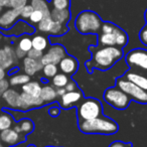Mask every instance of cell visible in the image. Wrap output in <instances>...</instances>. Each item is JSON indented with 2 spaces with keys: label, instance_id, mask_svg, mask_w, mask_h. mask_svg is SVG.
I'll return each instance as SVG.
<instances>
[{
  "label": "cell",
  "instance_id": "46",
  "mask_svg": "<svg viewBox=\"0 0 147 147\" xmlns=\"http://www.w3.org/2000/svg\"><path fill=\"white\" fill-rule=\"evenodd\" d=\"M11 0H0V6L1 7H10Z\"/></svg>",
  "mask_w": 147,
  "mask_h": 147
},
{
  "label": "cell",
  "instance_id": "14",
  "mask_svg": "<svg viewBox=\"0 0 147 147\" xmlns=\"http://www.w3.org/2000/svg\"><path fill=\"white\" fill-rule=\"evenodd\" d=\"M122 77H124L125 79H127L130 82L134 83L139 88H141L142 90L147 92V74L138 73V71H134L129 69Z\"/></svg>",
  "mask_w": 147,
  "mask_h": 147
},
{
  "label": "cell",
  "instance_id": "52",
  "mask_svg": "<svg viewBox=\"0 0 147 147\" xmlns=\"http://www.w3.org/2000/svg\"><path fill=\"white\" fill-rule=\"evenodd\" d=\"M2 8H3V7L0 6V15H1V13H2Z\"/></svg>",
  "mask_w": 147,
  "mask_h": 147
},
{
  "label": "cell",
  "instance_id": "31",
  "mask_svg": "<svg viewBox=\"0 0 147 147\" xmlns=\"http://www.w3.org/2000/svg\"><path fill=\"white\" fill-rule=\"evenodd\" d=\"M53 25V20L51 16H45L38 23H37V29L41 32L49 33L51 27Z\"/></svg>",
  "mask_w": 147,
  "mask_h": 147
},
{
  "label": "cell",
  "instance_id": "37",
  "mask_svg": "<svg viewBox=\"0 0 147 147\" xmlns=\"http://www.w3.org/2000/svg\"><path fill=\"white\" fill-rule=\"evenodd\" d=\"M33 10H34V9H33V7L31 6L30 4L25 5L22 9H20V17L23 19H28Z\"/></svg>",
  "mask_w": 147,
  "mask_h": 147
},
{
  "label": "cell",
  "instance_id": "45",
  "mask_svg": "<svg viewBox=\"0 0 147 147\" xmlns=\"http://www.w3.org/2000/svg\"><path fill=\"white\" fill-rule=\"evenodd\" d=\"M14 53H15V57H16L17 59H22V57H25V55H26V53L21 51L18 47H17L16 49L14 51Z\"/></svg>",
  "mask_w": 147,
  "mask_h": 147
},
{
  "label": "cell",
  "instance_id": "40",
  "mask_svg": "<svg viewBox=\"0 0 147 147\" xmlns=\"http://www.w3.org/2000/svg\"><path fill=\"white\" fill-rule=\"evenodd\" d=\"M139 39L143 45L147 47V23L142 27V29L139 32Z\"/></svg>",
  "mask_w": 147,
  "mask_h": 147
},
{
  "label": "cell",
  "instance_id": "25",
  "mask_svg": "<svg viewBox=\"0 0 147 147\" xmlns=\"http://www.w3.org/2000/svg\"><path fill=\"white\" fill-rule=\"evenodd\" d=\"M30 5L33 9L41 11L45 16H51V8L47 0H30Z\"/></svg>",
  "mask_w": 147,
  "mask_h": 147
},
{
  "label": "cell",
  "instance_id": "17",
  "mask_svg": "<svg viewBox=\"0 0 147 147\" xmlns=\"http://www.w3.org/2000/svg\"><path fill=\"white\" fill-rule=\"evenodd\" d=\"M41 100L45 102V104H49L57 101V90L53 85H45L41 88L40 95H39Z\"/></svg>",
  "mask_w": 147,
  "mask_h": 147
},
{
  "label": "cell",
  "instance_id": "23",
  "mask_svg": "<svg viewBox=\"0 0 147 147\" xmlns=\"http://www.w3.org/2000/svg\"><path fill=\"white\" fill-rule=\"evenodd\" d=\"M31 42H32V49H37V51H45L49 47V39L45 36V35H34L31 38Z\"/></svg>",
  "mask_w": 147,
  "mask_h": 147
},
{
  "label": "cell",
  "instance_id": "1",
  "mask_svg": "<svg viewBox=\"0 0 147 147\" xmlns=\"http://www.w3.org/2000/svg\"><path fill=\"white\" fill-rule=\"evenodd\" d=\"M89 51L92 57L86 61V69L90 74L95 69L101 71H108L124 55L122 49L118 47H90Z\"/></svg>",
  "mask_w": 147,
  "mask_h": 147
},
{
  "label": "cell",
  "instance_id": "44",
  "mask_svg": "<svg viewBox=\"0 0 147 147\" xmlns=\"http://www.w3.org/2000/svg\"><path fill=\"white\" fill-rule=\"evenodd\" d=\"M9 83L5 80H1L0 81V97L2 96V94L5 92V91L8 89Z\"/></svg>",
  "mask_w": 147,
  "mask_h": 147
},
{
  "label": "cell",
  "instance_id": "5",
  "mask_svg": "<svg viewBox=\"0 0 147 147\" xmlns=\"http://www.w3.org/2000/svg\"><path fill=\"white\" fill-rule=\"evenodd\" d=\"M103 99L108 105L116 110H126L131 103V99L117 86L106 89Z\"/></svg>",
  "mask_w": 147,
  "mask_h": 147
},
{
  "label": "cell",
  "instance_id": "22",
  "mask_svg": "<svg viewBox=\"0 0 147 147\" xmlns=\"http://www.w3.org/2000/svg\"><path fill=\"white\" fill-rule=\"evenodd\" d=\"M41 88H42L41 85L38 82H36V81H29L28 83L22 85V87H21L22 92L27 93V94L32 95V96L35 97H39Z\"/></svg>",
  "mask_w": 147,
  "mask_h": 147
},
{
  "label": "cell",
  "instance_id": "35",
  "mask_svg": "<svg viewBox=\"0 0 147 147\" xmlns=\"http://www.w3.org/2000/svg\"><path fill=\"white\" fill-rule=\"evenodd\" d=\"M117 25L110 21H103L102 26H101V33H112L115 30Z\"/></svg>",
  "mask_w": 147,
  "mask_h": 147
},
{
  "label": "cell",
  "instance_id": "48",
  "mask_svg": "<svg viewBox=\"0 0 147 147\" xmlns=\"http://www.w3.org/2000/svg\"><path fill=\"white\" fill-rule=\"evenodd\" d=\"M5 76H6V73H5V69H3L1 65H0V81L4 80Z\"/></svg>",
  "mask_w": 147,
  "mask_h": 147
},
{
  "label": "cell",
  "instance_id": "7",
  "mask_svg": "<svg viewBox=\"0 0 147 147\" xmlns=\"http://www.w3.org/2000/svg\"><path fill=\"white\" fill-rule=\"evenodd\" d=\"M125 61L129 69L147 74V49L140 47L131 49L125 57Z\"/></svg>",
  "mask_w": 147,
  "mask_h": 147
},
{
  "label": "cell",
  "instance_id": "28",
  "mask_svg": "<svg viewBox=\"0 0 147 147\" xmlns=\"http://www.w3.org/2000/svg\"><path fill=\"white\" fill-rule=\"evenodd\" d=\"M69 81V78L67 75L63 73H57L53 79H51V85L55 88H65V85Z\"/></svg>",
  "mask_w": 147,
  "mask_h": 147
},
{
  "label": "cell",
  "instance_id": "15",
  "mask_svg": "<svg viewBox=\"0 0 147 147\" xmlns=\"http://www.w3.org/2000/svg\"><path fill=\"white\" fill-rule=\"evenodd\" d=\"M1 97L9 108L19 110V104H20V94L19 93H17L12 89H7Z\"/></svg>",
  "mask_w": 147,
  "mask_h": 147
},
{
  "label": "cell",
  "instance_id": "8",
  "mask_svg": "<svg viewBox=\"0 0 147 147\" xmlns=\"http://www.w3.org/2000/svg\"><path fill=\"white\" fill-rule=\"evenodd\" d=\"M84 99V94L82 90L78 89L73 92H65L63 96H61L57 100L61 109L63 110H69V109L74 108L75 106H78L79 103Z\"/></svg>",
  "mask_w": 147,
  "mask_h": 147
},
{
  "label": "cell",
  "instance_id": "29",
  "mask_svg": "<svg viewBox=\"0 0 147 147\" xmlns=\"http://www.w3.org/2000/svg\"><path fill=\"white\" fill-rule=\"evenodd\" d=\"M41 71L43 73V78L47 79V80H51L59 73V67L55 63H47V65H43Z\"/></svg>",
  "mask_w": 147,
  "mask_h": 147
},
{
  "label": "cell",
  "instance_id": "54",
  "mask_svg": "<svg viewBox=\"0 0 147 147\" xmlns=\"http://www.w3.org/2000/svg\"><path fill=\"white\" fill-rule=\"evenodd\" d=\"M45 147H53V146H45Z\"/></svg>",
  "mask_w": 147,
  "mask_h": 147
},
{
  "label": "cell",
  "instance_id": "9",
  "mask_svg": "<svg viewBox=\"0 0 147 147\" xmlns=\"http://www.w3.org/2000/svg\"><path fill=\"white\" fill-rule=\"evenodd\" d=\"M67 55V51H65V47L61 45H53L47 51L42 55L40 59V61L43 65H47V63H57L61 61L65 55Z\"/></svg>",
  "mask_w": 147,
  "mask_h": 147
},
{
  "label": "cell",
  "instance_id": "18",
  "mask_svg": "<svg viewBox=\"0 0 147 147\" xmlns=\"http://www.w3.org/2000/svg\"><path fill=\"white\" fill-rule=\"evenodd\" d=\"M51 17L53 18V21L67 24V22H69L71 18V13L69 8H67V9L53 8L51 10Z\"/></svg>",
  "mask_w": 147,
  "mask_h": 147
},
{
  "label": "cell",
  "instance_id": "33",
  "mask_svg": "<svg viewBox=\"0 0 147 147\" xmlns=\"http://www.w3.org/2000/svg\"><path fill=\"white\" fill-rule=\"evenodd\" d=\"M17 47H18L21 51H25V53H27V51H29L31 49H32V42H31V38H30V37H28V36L21 37Z\"/></svg>",
  "mask_w": 147,
  "mask_h": 147
},
{
  "label": "cell",
  "instance_id": "4",
  "mask_svg": "<svg viewBox=\"0 0 147 147\" xmlns=\"http://www.w3.org/2000/svg\"><path fill=\"white\" fill-rule=\"evenodd\" d=\"M103 115V105L98 99L84 98L77 106L78 122L92 120Z\"/></svg>",
  "mask_w": 147,
  "mask_h": 147
},
{
  "label": "cell",
  "instance_id": "27",
  "mask_svg": "<svg viewBox=\"0 0 147 147\" xmlns=\"http://www.w3.org/2000/svg\"><path fill=\"white\" fill-rule=\"evenodd\" d=\"M13 118L9 113L0 112V131L6 130V129L12 128L13 127Z\"/></svg>",
  "mask_w": 147,
  "mask_h": 147
},
{
  "label": "cell",
  "instance_id": "2",
  "mask_svg": "<svg viewBox=\"0 0 147 147\" xmlns=\"http://www.w3.org/2000/svg\"><path fill=\"white\" fill-rule=\"evenodd\" d=\"M79 130L84 134L113 135L119 131V125L113 119L104 115L92 120L78 122Z\"/></svg>",
  "mask_w": 147,
  "mask_h": 147
},
{
  "label": "cell",
  "instance_id": "43",
  "mask_svg": "<svg viewBox=\"0 0 147 147\" xmlns=\"http://www.w3.org/2000/svg\"><path fill=\"white\" fill-rule=\"evenodd\" d=\"M49 116H51V117H57L59 114H61V107L59 106H53V107H51V108L49 109Z\"/></svg>",
  "mask_w": 147,
  "mask_h": 147
},
{
  "label": "cell",
  "instance_id": "41",
  "mask_svg": "<svg viewBox=\"0 0 147 147\" xmlns=\"http://www.w3.org/2000/svg\"><path fill=\"white\" fill-rule=\"evenodd\" d=\"M65 91H67V92H73V91H76V90H78V89H80V88H79L77 82H75L74 80L69 79V81L67 82V84L65 85Z\"/></svg>",
  "mask_w": 147,
  "mask_h": 147
},
{
  "label": "cell",
  "instance_id": "26",
  "mask_svg": "<svg viewBox=\"0 0 147 147\" xmlns=\"http://www.w3.org/2000/svg\"><path fill=\"white\" fill-rule=\"evenodd\" d=\"M67 31H69L67 24L53 21V25L51 27V31H49V34L51 36H63L65 33H67Z\"/></svg>",
  "mask_w": 147,
  "mask_h": 147
},
{
  "label": "cell",
  "instance_id": "16",
  "mask_svg": "<svg viewBox=\"0 0 147 147\" xmlns=\"http://www.w3.org/2000/svg\"><path fill=\"white\" fill-rule=\"evenodd\" d=\"M43 65L41 63L40 61H37V59H30L28 57H25L23 59V69L26 75L28 76H33L37 71H41L42 69Z\"/></svg>",
  "mask_w": 147,
  "mask_h": 147
},
{
  "label": "cell",
  "instance_id": "24",
  "mask_svg": "<svg viewBox=\"0 0 147 147\" xmlns=\"http://www.w3.org/2000/svg\"><path fill=\"white\" fill-rule=\"evenodd\" d=\"M115 36H116V47H125L128 43V34L126 33V31L123 30L121 27H119L118 25L116 26L114 30Z\"/></svg>",
  "mask_w": 147,
  "mask_h": 147
},
{
  "label": "cell",
  "instance_id": "6",
  "mask_svg": "<svg viewBox=\"0 0 147 147\" xmlns=\"http://www.w3.org/2000/svg\"><path fill=\"white\" fill-rule=\"evenodd\" d=\"M118 88H120L123 92L131 99V101H134L139 104H147V92L139 88L134 83L130 82L124 77H119L116 79V85Z\"/></svg>",
  "mask_w": 147,
  "mask_h": 147
},
{
  "label": "cell",
  "instance_id": "13",
  "mask_svg": "<svg viewBox=\"0 0 147 147\" xmlns=\"http://www.w3.org/2000/svg\"><path fill=\"white\" fill-rule=\"evenodd\" d=\"M20 17V10L10 8L5 10L0 15V28L10 29Z\"/></svg>",
  "mask_w": 147,
  "mask_h": 147
},
{
  "label": "cell",
  "instance_id": "19",
  "mask_svg": "<svg viewBox=\"0 0 147 147\" xmlns=\"http://www.w3.org/2000/svg\"><path fill=\"white\" fill-rule=\"evenodd\" d=\"M9 32L8 34L10 35H21L23 33H28V34H31V33L34 32V28H33L31 25L27 24L24 21H17L10 29H8Z\"/></svg>",
  "mask_w": 147,
  "mask_h": 147
},
{
  "label": "cell",
  "instance_id": "32",
  "mask_svg": "<svg viewBox=\"0 0 147 147\" xmlns=\"http://www.w3.org/2000/svg\"><path fill=\"white\" fill-rule=\"evenodd\" d=\"M15 53L12 47L9 45H5L2 49H0V65H2L6 59H15Z\"/></svg>",
  "mask_w": 147,
  "mask_h": 147
},
{
  "label": "cell",
  "instance_id": "39",
  "mask_svg": "<svg viewBox=\"0 0 147 147\" xmlns=\"http://www.w3.org/2000/svg\"><path fill=\"white\" fill-rule=\"evenodd\" d=\"M26 55L28 57H30V59L40 61V59L42 57V55H43V53H42V51H37V49H31L29 51H27Z\"/></svg>",
  "mask_w": 147,
  "mask_h": 147
},
{
  "label": "cell",
  "instance_id": "12",
  "mask_svg": "<svg viewBox=\"0 0 147 147\" xmlns=\"http://www.w3.org/2000/svg\"><path fill=\"white\" fill-rule=\"evenodd\" d=\"M45 102L40 99V97H35L29 95L27 93L22 92L20 94V104H19V110L27 111L30 109L39 108L45 106Z\"/></svg>",
  "mask_w": 147,
  "mask_h": 147
},
{
  "label": "cell",
  "instance_id": "49",
  "mask_svg": "<svg viewBox=\"0 0 147 147\" xmlns=\"http://www.w3.org/2000/svg\"><path fill=\"white\" fill-rule=\"evenodd\" d=\"M144 18H145V21H146V23H147V9H146V11H145V13H144Z\"/></svg>",
  "mask_w": 147,
  "mask_h": 147
},
{
  "label": "cell",
  "instance_id": "51",
  "mask_svg": "<svg viewBox=\"0 0 147 147\" xmlns=\"http://www.w3.org/2000/svg\"><path fill=\"white\" fill-rule=\"evenodd\" d=\"M27 147H36V146H35V145H33V144H29Z\"/></svg>",
  "mask_w": 147,
  "mask_h": 147
},
{
  "label": "cell",
  "instance_id": "38",
  "mask_svg": "<svg viewBox=\"0 0 147 147\" xmlns=\"http://www.w3.org/2000/svg\"><path fill=\"white\" fill-rule=\"evenodd\" d=\"M27 3H28V0H11L10 7L17 9V10H20L25 5H27Z\"/></svg>",
  "mask_w": 147,
  "mask_h": 147
},
{
  "label": "cell",
  "instance_id": "30",
  "mask_svg": "<svg viewBox=\"0 0 147 147\" xmlns=\"http://www.w3.org/2000/svg\"><path fill=\"white\" fill-rule=\"evenodd\" d=\"M30 81V76L26 75V74H17V75H13L10 78L9 81V85L11 86H19V85H24Z\"/></svg>",
  "mask_w": 147,
  "mask_h": 147
},
{
  "label": "cell",
  "instance_id": "20",
  "mask_svg": "<svg viewBox=\"0 0 147 147\" xmlns=\"http://www.w3.org/2000/svg\"><path fill=\"white\" fill-rule=\"evenodd\" d=\"M13 129H14L15 131H17L18 133H20V134L26 136V135L32 133L33 129H34V124H33L32 121L29 120V119H22V120L19 121L17 124L14 125Z\"/></svg>",
  "mask_w": 147,
  "mask_h": 147
},
{
  "label": "cell",
  "instance_id": "47",
  "mask_svg": "<svg viewBox=\"0 0 147 147\" xmlns=\"http://www.w3.org/2000/svg\"><path fill=\"white\" fill-rule=\"evenodd\" d=\"M55 90H57V98H59V97H61V96H63V95L65 94V92H67L65 88H55Z\"/></svg>",
  "mask_w": 147,
  "mask_h": 147
},
{
  "label": "cell",
  "instance_id": "10",
  "mask_svg": "<svg viewBox=\"0 0 147 147\" xmlns=\"http://www.w3.org/2000/svg\"><path fill=\"white\" fill-rule=\"evenodd\" d=\"M0 140L2 141L4 145L13 146V145H17L21 142H24L25 136L15 131L13 128H9L6 130L0 131Z\"/></svg>",
  "mask_w": 147,
  "mask_h": 147
},
{
  "label": "cell",
  "instance_id": "36",
  "mask_svg": "<svg viewBox=\"0 0 147 147\" xmlns=\"http://www.w3.org/2000/svg\"><path fill=\"white\" fill-rule=\"evenodd\" d=\"M43 17H45V15H43V13L41 12V11L34 9V10L32 11V13H31V15L29 16L28 19L31 23H33V24H37V23H38L39 21L43 18Z\"/></svg>",
  "mask_w": 147,
  "mask_h": 147
},
{
  "label": "cell",
  "instance_id": "34",
  "mask_svg": "<svg viewBox=\"0 0 147 147\" xmlns=\"http://www.w3.org/2000/svg\"><path fill=\"white\" fill-rule=\"evenodd\" d=\"M53 8L67 9L71 6V0H51Z\"/></svg>",
  "mask_w": 147,
  "mask_h": 147
},
{
  "label": "cell",
  "instance_id": "42",
  "mask_svg": "<svg viewBox=\"0 0 147 147\" xmlns=\"http://www.w3.org/2000/svg\"><path fill=\"white\" fill-rule=\"evenodd\" d=\"M109 147H133V144L130 142H123V141H114Z\"/></svg>",
  "mask_w": 147,
  "mask_h": 147
},
{
  "label": "cell",
  "instance_id": "21",
  "mask_svg": "<svg viewBox=\"0 0 147 147\" xmlns=\"http://www.w3.org/2000/svg\"><path fill=\"white\" fill-rule=\"evenodd\" d=\"M98 47H116V36L114 31L112 33H99Z\"/></svg>",
  "mask_w": 147,
  "mask_h": 147
},
{
  "label": "cell",
  "instance_id": "53",
  "mask_svg": "<svg viewBox=\"0 0 147 147\" xmlns=\"http://www.w3.org/2000/svg\"><path fill=\"white\" fill-rule=\"evenodd\" d=\"M1 38H2V34L0 33V40H1Z\"/></svg>",
  "mask_w": 147,
  "mask_h": 147
},
{
  "label": "cell",
  "instance_id": "11",
  "mask_svg": "<svg viewBox=\"0 0 147 147\" xmlns=\"http://www.w3.org/2000/svg\"><path fill=\"white\" fill-rule=\"evenodd\" d=\"M57 67L61 69V73L65 74L69 77L73 76L78 71L79 69V61L73 55H65L63 59H61L59 63H57Z\"/></svg>",
  "mask_w": 147,
  "mask_h": 147
},
{
  "label": "cell",
  "instance_id": "3",
  "mask_svg": "<svg viewBox=\"0 0 147 147\" xmlns=\"http://www.w3.org/2000/svg\"><path fill=\"white\" fill-rule=\"evenodd\" d=\"M103 20L92 10L81 11L75 19V27L81 34H99Z\"/></svg>",
  "mask_w": 147,
  "mask_h": 147
},
{
  "label": "cell",
  "instance_id": "50",
  "mask_svg": "<svg viewBox=\"0 0 147 147\" xmlns=\"http://www.w3.org/2000/svg\"><path fill=\"white\" fill-rule=\"evenodd\" d=\"M0 147H5V145L3 144L2 141H1V140H0Z\"/></svg>",
  "mask_w": 147,
  "mask_h": 147
}]
</instances>
